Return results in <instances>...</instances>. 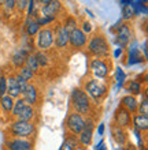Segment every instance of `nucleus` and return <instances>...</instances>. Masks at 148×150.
<instances>
[{"instance_id":"nucleus-17","label":"nucleus","mask_w":148,"mask_h":150,"mask_svg":"<svg viewBox=\"0 0 148 150\" xmlns=\"http://www.w3.org/2000/svg\"><path fill=\"white\" fill-rule=\"evenodd\" d=\"M119 107H122L124 109L129 112L130 115L137 113V108H139V100L134 96L130 94H125L122 98H121V104Z\"/></svg>"},{"instance_id":"nucleus-27","label":"nucleus","mask_w":148,"mask_h":150,"mask_svg":"<svg viewBox=\"0 0 148 150\" xmlns=\"http://www.w3.org/2000/svg\"><path fill=\"white\" fill-rule=\"evenodd\" d=\"M34 55V57H36L37 63H39V66L41 67H48L49 64H51V59H49V55L47 53V52H41V51H37L36 53H33Z\"/></svg>"},{"instance_id":"nucleus-9","label":"nucleus","mask_w":148,"mask_h":150,"mask_svg":"<svg viewBox=\"0 0 148 150\" xmlns=\"http://www.w3.org/2000/svg\"><path fill=\"white\" fill-rule=\"evenodd\" d=\"M54 47L58 51H63L69 47V32L62 26L60 22H56L54 26Z\"/></svg>"},{"instance_id":"nucleus-3","label":"nucleus","mask_w":148,"mask_h":150,"mask_svg":"<svg viewBox=\"0 0 148 150\" xmlns=\"http://www.w3.org/2000/svg\"><path fill=\"white\" fill-rule=\"evenodd\" d=\"M70 103H71L73 111L80 113L84 117H91L93 109V104L91 101L87 93L84 91L82 87H76L73 89L71 94H70Z\"/></svg>"},{"instance_id":"nucleus-41","label":"nucleus","mask_w":148,"mask_h":150,"mask_svg":"<svg viewBox=\"0 0 148 150\" xmlns=\"http://www.w3.org/2000/svg\"><path fill=\"white\" fill-rule=\"evenodd\" d=\"M121 53H122V49H119V48H118V49H117V51H115V56L121 55Z\"/></svg>"},{"instance_id":"nucleus-13","label":"nucleus","mask_w":148,"mask_h":150,"mask_svg":"<svg viewBox=\"0 0 148 150\" xmlns=\"http://www.w3.org/2000/svg\"><path fill=\"white\" fill-rule=\"evenodd\" d=\"M34 142L32 139H21V138H8L4 141V150H33Z\"/></svg>"},{"instance_id":"nucleus-19","label":"nucleus","mask_w":148,"mask_h":150,"mask_svg":"<svg viewBox=\"0 0 148 150\" xmlns=\"http://www.w3.org/2000/svg\"><path fill=\"white\" fill-rule=\"evenodd\" d=\"M124 89H125V91H128V94L134 96V97L143 94V91H144L143 85H141L137 79H129V81H125Z\"/></svg>"},{"instance_id":"nucleus-24","label":"nucleus","mask_w":148,"mask_h":150,"mask_svg":"<svg viewBox=\"0 0 148 150\" xmlns=\"http://www.w3.org/2000/svg\"><path fill=\"white\" fill-rule=\"evenodd\" d=\"M12 107H14V100L11 97H8L7 94L3 96V97H0V109L3 112L6 116L10 117V115H11V111H12Z\"/></svg>"},{"instance_id":"nucleus-35","label":"nucleus","mask_w":148,"mask_h":150,"mask_svg":"<svg viewBox=\"0 0 148 150\" xmlns=\"http://www.w3.org/2000/svg\"><path fill=\"white\" fill-rule=\"evenodd\" d=\"M117 81H118V83H119V86L126 81V75H125V72H124L122 68H118V70H117Z\"/></svg>"},{"instance_id":"nucleus-10","label":"nucleus","mask_w":148,"mask_h":150,"mask_svg":"<svg viewBox=\"0 0 148 150\" xmlns=\"http://www.w3.org/2000/svg\"><path fill=\"white\" fill-rule=\"evenodd\" d=\"M93 132H95V120H93V117H87L84 128H82L80 134L77 135L78 145L82 147H88L91 145V142H92Z\"/></svg>"},{"instance_id":"nucleus-32","label":"nucleus","mask_w":148,"mask_h":150,"mask_svg":"<svg viewBox=\"0 0 148 150\" xmlns=\"http://www.w3.org/2000/svg\"><path fill=\"white\" fill-rule=\"evenodd\" d=\"M134 16V10H133L132 4H125L122 7V19L124 21H130Z\"/></svg>"},{"instance_id":"nucleus-42","label":"nucleus","mask_w":148,"mask_h":150,"mask_svg":"<svg viewBox=\"0 0 148 150\" xmlns=\"http://www.w3.org/2000/svg\"><path fill=\"white\" fill-rule=\"evenodd\" d=\"M140 150H148L147 145H141V146H140Z\"/></svg>"},{"instance_id":"nucleus-23","label":"nucleus","mask_w":148,"mask_h":150,"mask_svg":"<svg viewBox=\"0 0 148 150\" xmlns=\"http://www.w3.org/2000/svg\"><path fill=\"white\" fill-rule=\"evenodd\" d=\"M25 33H26V36L29 37H34L37 36V33L40 32V26H39V23L36 22V19L34 18H26V22H25Z\"/></svg>"},{"instance_id":"nucleus-22","label":"nucleus","mask_w":148,"mask_h":150,"mask_svg":"<svg viewBox=\"0 0 148 150\" xmlns=\"http://www.w3.org/2000/svg\"><path fill=\"white\" fill-rule=\"evenodd\" d=\"M28 56H29V51H26L25 48L18 49V51L12 55V59H11L12 66L19 70L22 66H25V62H26V57H28Z\"/></svg>"},{"instance_id":"nucleus-37","label":"nucleus","mask_w":148,"mask_h":150,"mask_svg":"<svg viewBox=\"0 0 148 150\" xmlns=\"http://www.w3.org/2000/svg\"><path fill=\"white\" fill-rule=\"evenodd\" d=\"M122 150H136V147H134V145H133L130 141H129L125 146H122Z\"/></svg>"},{"instance_id":"nucleus-34","label":"nucleus","mask_w":148,"mask_h":150,"mask_svg":"<svg viewBox=\"0 0 148 150\" xmlns=\"http://www.w3.org/2000/svg\"><path fill=\"white\" fill-rule=\"evenodd\" d=\"M80 29L88 36V34H91V32H92V25H91V22H88V21H84Z\"/></svg>"},{"instance_id":"nucleus-11","label":"nucleus","mask_w":148,"mask_h":150,"mask_svg":"<svg viewBox=\"0 0 148 150\" xmlns=\"http://www.w3.org/2000/svg\"><path fill=\"white\" fill-rule=\"evenodd\" d=\"M87 42H88V36L80 28L74 29L69 33V47L74 51L84 49L87 47Z\"/></svg>"},{"instance_id":"nucleus-40","label":"nucleus","mask_w":148,"mask_h":150,"mask_svg":"<svg viewBox=\"0 0 148 150\" xmlns=\"http://www.w3.org/2000/svg\"><path fill=\"white\" fill-rule=\"evenodd\" d=\"M96 150H104V142H103V141L99 143V147H97Z\"/></svg>"},{"instance_id":"nucleus-6","label":"nucleus","mask_w":148,"mask_h":150,"mask_svg":"<svg viewBox=\"0 0 148 150\" xmlns=\"http://www.w3.org/2000/svg\"><path fill=\"white\" fill-rule=\"evenodd\" d=\"M85 120H87V117L81 116L80 113H77V112H74V111L70 112V113L67 115L66 120H64V128H66V131L69 132V135L77 137V135L80 134L85 126Z\"/></svg>"},{"instance_id":"nucleus-15","label":"nucleus","mask_w":148,"mask_h":150,"mask_svg":"<svg viewBox=\"0 0 148 150\" xmlns=\"http://www.w3.org/2000/svg\"><path fill=\"white\" fill-rule=\"evenodd\" d=\"M21 98L25 101L26 105H30V107H34L39 104V98H40V96H39V89L34 83H28V86L25 89V91L22 93L21 96Z\"/></svg>"},{"instance_id":"nucleus-25","label":"nucleus","mask_w":148,"mask_h":150,"mask_svg":"<svg viewBox=\"0 0 148 150\" xmlns=\"http://www.w3.org/2000/svg\"><path fill=\"white\" fill-rule=\"evenodd\" d=\"M141 62H145L144 56L141 55V51L139 48H132L129 51V60H128V64L132 66V64H136V63H141Z\"/></svg>"},{"instance_id":"nucleus-14","label":"nucleus","mask_w":148,"mask_h":150,"mask_svg":"<svg viewBox=\"0 0 148 150\" xmlns=\"http://www.w3.org/2000/svg\"><path fill=\"white\" fill-rule=\"evenodd\" d=\"M132 40V29L129 23H122L119 26H117V32H115V42L119 45L121 49H124Z\"/></svg>"},{"instance_id":"nucleus-38","label":"nucleus","mask_w":148,"mask_h":150,"mask_svg":"<svg viewBox=\"0 0 148 150\" xmlns=\"http://www.w3.org/2000/svg\"><path fill=\"white\" fill-rule=\"evenodd\" d=\"M104 128H106V126H104L103 123H100L99 127H97V134H99V135H103L104 134Z\"/></svg>"},{"instance_id":"nucleus-20","label":"nucleus","mask_w":148,"mask_h":150,"mask_svg":"<svg viewBox=\"0 0 148 150\" xmlns=\"http://www.w3.org/2000/svg\"><path fill=\"white\" fill-rule=\"evenodd\" d=\"M132 127L134 128V131H137V132H140V134L144 132L145 134L148 130V117L134 113L132 116Z\"/></svg>"},{"instance_id":"nucleus-12","label":"nucleus","mask_w":148,"mask_h":150,"mask_svg":"<svg viewBox=\"0 0 148 150\" xmlns=\"http://www.w3.org/2000/svg\"><path fill=\"white\" fill-rule=\"evenodd\" d=\"M132 116L126 109H124L122 107H118L114 112V116H112V123L111 124H115V126L124 128V130H129L132 127Z\"/></svg>"},{"instance_id":"nucleus-31","label":"nucleus","mask_w":148,"mask_h":150,"mask_svg":"<svg viewBox=\"0 0 148 150\" xmlns=\"http://www.w3.org/2000/svg\"><path fill=\"white\" fill-rule=\"evenodd\" d=\"M25 105H26V104H25V101L21 98V97L14 100V107H12V111H11V115H10V116H11L12 119H15L16 116L21 113V111L25 108Z\"/></svg>"},{"instance_id":"nucleus-43","label":"nucleus","mask_w":148,"mask_h":150,"mask_svg":"<svg viewBox=\"0 0 148 150\" xmlns=\"http://www.w3.org/2000/svg\"><path fill=\"white\" fill-rule=\"evenodd\" d=\"M0 16H1V1H0Z\"/></svg>"},{"instance_id":"nucleus-39","label":"nucleus","mask_w":148,"mask_h":150,"mask_svg":"<svg viewBox=\"0 0 148 150\" xmlns=\"http://www.w3.org/2000/svg\"><path fill=\"white\" fill-rule=\"evenodd\" d=\"M143 56H144V59H147V41H144L143 44Z\"/></svg>"},{"instance_id":"nucleus-5","label":"nucleus","mask_w":148,"mask_h":150,"mask_svg":"<svg viewBox=\"0 0 148 150\" xmlns=\"http://www.w3.org/2000/svg\"><path fill=\"white\" fill-rule=\"evenodd\" d=\"M111 62L108 59H96L93 57L89 62V70L95 79H106L111 72Z\"/></svg>"},{"instance_id":"nucleus-36","label":"nucleus","mask_w":148,"mask_h":150,"mask_svg":"<svg viewBox=\"0 0 148 150\" xmlns=\"http://www.w3.org/2000/svg\"><path fill=\"white\" fill-rule=\"evenodd\" d=\"M15 8H18L19 11H25V8H28V1H26V0L15 1Z\"/></svg>"},{"instance_id":"nucleus-29","label":"nucleus","mask_w":148,"mask_h":150,"mask_svg":"<svg viewBox=\"0 0 148 150\" xmlns=\"http://www.w3.org/2000/svg\"><path fill=\"white\" fill-rule=\"evenodd\" d=\"M25 66H26L29 70H32L34 74H37V72L40 71V66H39V63H37V60L33 53H29V56L26 57V62H25Z\"/></svg>"},{"instance_id":"nucleus-2","label":"nucleus","mask_w":148,"mask_h":150,"mask_svg":"<svg viewBox=\"0 0 148 150\" xmlns=\"http://www.w3.org/2000/svg\"><path fill=\"white\" fill-rule=\"evenodd\" d=\"M37 132L36 122H19L11 120L6 127V135L8 138H21V139H32Z\"/></svg>"},{"instance_id":"nucleus-33","label":"nucleus","mask_w":148,"mask_h":150,"mask_svg":"<svg viewBox=\"0 0 148 150\" xmlns=\"http://www.w3.org/2000/svg\"><path fill=\"white\" fill-rule=\"evenodd\" d=\"M7 93V75L0 74V97L6 96Z\"/></svg>"},{"instance_id":"nucleus-4","label":"nucleus","mask_w":148,"mask_h":150,"mask_svg":"<svg viewBox=\"0 0 148 150\" xmlns=\"http://www.w3.org/2000/svg\"><path fill=\"white\" fill-rule=\"evenodd\" d=\"M84 91L87 93L92 104L95 105H99L102 104L104 98H106V96L108 94V86L106 85L104 82L102 81H97L95 78H89L88 81H85L84 86H82Z\"/></svg>"},{"instance_id":"nucleus-7","label":"nucleus","mask_w":148,"mask_h":150,"mask_svg":"<svg viewBox=\"0 0 148 150\" xmlns=\"http://www.w3.org/2000/svg\"><path fill=\"white\" fill-rule=\"evenodd\" d=\"M36 47L41 52H48L54 48V29L51 26L40 29V32L37 33Z\"/></svg>"},{"instance_id":"nucleus-21","label":"nucleus","mask_w":148,"mask_h":150,"mask_svg":"<svg viewBox=\"0 0 148 150\" xmlns=\"http://www.w3.org/2000/svg\"><path fill=\"white\" fill-rule=\"evenodd\" d=\"M37 117V109L30 105H25V108L21 111V113L15 117V120L19 122H34Z\"/></svg>"},{"instance_id":"nucleus-8","label":"nucleus","mask_w":148,"mask_h":150,"mask_svg":"<svg viewBox=\"0 0 148 150\" xmlns=\"http://www.w3.org/2000/svg\"><path fill=\"white\" fill-rule=\"evenodd\" d=\"M37 3H39V15L44 16L56 18L63 8L62 3L58 0H44V1H37Z\"/></svg>"},{"instance_id":"nucleus-30","label":"nucleus","mask_w":148,"mask_h":150,"mask_svg":"<svg viewBox=\"0 0 148 150\" xmlns=\"http://www.w3.org/2000/svg\"><path fill=\"white\" fill-rule=\"evenodd\" d=\"M16 72H18V75H19L21 78H24L25 81H26V82H29V83L32 82L33 79H34V76H36V74H34L32 70H29L26 66H22V67H21Z\"/></svg>"},{"instance_id":"nucleus-1","label":"nucleus","mask_w":148,"mask_h":150,"mask_svg":"<svg viewBox=\"0 0 148 150\" xmlns=\"http://www.w3.org/2000/svg\"><path fill=\"white\" fill-rule=\"evenodd\" d=\"M87 53L91 57L96 59H108V56L111 55V48L108 44L107 38L102 33H95L91 37H88L87 42Z\"/></svg>"},{"instance_id":"nucleus-18","label":"nucleus","mask_w":148,"mask_h":150,"mask_svg":"<svg viewBox=\"0 0 148 150\" xmlns=\"http://www.w3.org/2000/svg\"><path fill=\"white\" fill-rule=\"evenodd\" d=\"M6 94L8 97H11L12 100H16L21 97V89L16 83V79H15V75L11 74V75H7V93Z\"/></svg>"},{"instance_id":"nucleus-26","label":"nucleus","mask_w":148,"mask_h":150,"mask_svg":"<svg viewBox=\"0 0 148 150\" xmlns=\"http://www.w3.org/2000/svg\"><path fill=\"white\" fill-rule=\"evenodd\" d=\"M60 23H62V26H63V28L66 29L69 33L71 32V30H74V29L80 28V26H78V22H77V18H76V16H73V15L64 16L63 22H60Z\"/></svg>"},{"instance_id":"nucleus-16","label":"nucleus","mask_w":148,"mask_h":150,"mask_svg":"<svg viewBox=\"0 0 148 150\" xmlns=\"http://www.w3.org/2000/svg\"><path fill=\"white\" fill-rule=\"evenodd\" d=\"M110 130H111L112 139H114V142H115L117 145H119V146L122 147L129 142L128 130H124V128H121V127L115 126V124H111V126H110Z\"/></svg>"},{"instance_id":"nucleus-28","label":"nucleus","mask_w":148,"mask_h":150,"mask_svg":"<svg viewBox=\"0 0 148 150\" xmlns=\"http://www.w3.org/2000/svg\"><path fill=\"white\" fill-rule=\"evenodd\" d=\"M137 115L145 116L148 117V98H147V89L143 91V100L141 103H139V108H137Z\"/></svg>"}]
</instances>
